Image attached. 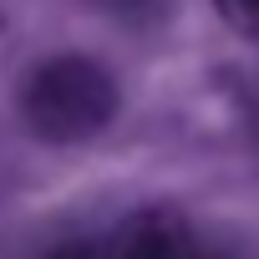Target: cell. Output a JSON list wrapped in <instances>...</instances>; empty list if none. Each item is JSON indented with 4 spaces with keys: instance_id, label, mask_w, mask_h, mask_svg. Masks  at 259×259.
Returning a JSON list of instances; mask_svg holds the SVG:
<instances>
[{
    "instance_id": "1",
    "label": "cell",
    "mask_w": 259,
    "mask_h": 259,
    "mask_svg": "<svg viewBox=\"0 0 259 259\" xmlns=\"http://www.w3.org/2000/svg\"><path fill=\"white\" fill-rule=\"evenodd\" d=\"M21 117L46 143L97 138L117 117V81L92 56H51L21 87Z\"/></svg>"
},
{
    "instance_id": "2",
    "label": "cell",
    "mask_w": 259,
    "mask_h": 259,
    "mask_svg": "<svg viewBox=\"0 0 259 259\" xmlns=\"http://www.w3.org/2000/svg\"><path fill=\"white\" fill-rule=\"evenodd\" d=\"M102 259H198V234L178 208H138L117 224Z\"/></svg>"
},
{
    "instance_id": "3",
    "label": "cell",
    "mask_w": 259,
    "mask_h": 259,
    "mask_svg": "<svg viewBox=\"0 0 259 259\" xmlns=\"http://www.w3.org/2000/svg\"><path fill=\"white\" fill-rule=\"evenodd\" d=\"M213 11L224 16V26H234L239 36L259 41V0H213Z\"/></svg>"
}]
</instances>
